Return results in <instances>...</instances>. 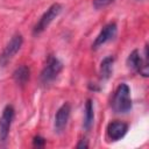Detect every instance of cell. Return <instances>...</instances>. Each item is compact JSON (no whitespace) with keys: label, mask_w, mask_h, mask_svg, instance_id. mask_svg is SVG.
Masks as SVG:
<instances>
[{"label":"cell","mask_w":149,"mask_h":149,"mask_svg":"<svg viewBox=\"0 0 149 149\" xmlns=\"http://www.w3.org/2000/svg\"><path fill=\"white\" fill-rule=\"evenodd\" d=\"M116 33H118V26L115 22H109L105 24L100 30V33L98 34V36L95 37L94 42L92 43V49L97 50L100 47H102L105 43L114 40L116 36Z\"/></svg>","instance_id":"cell-7"},{"label":"cell","mask_w":149,"mask_h":149,"mask_svg":"<svg viewBox=\"0 0 149 149\" xmlns=\"http://www.w3.org/2000/svg\"><path fill=\"white\" fill-rule=\"evenodd\" d=\"M70 113H71V107L68 102L63 104L58 111L56 112V115H55V121H54V128H55V132L57 134H61L64 132V129L66 128V125H68V121L70 119Z\"/></svg>","instance_id":"cell-8"},{"label":"cell","mask_w":149,"mask_h":149,"mask_svg":"<svg viewBox=\"0 0 149 149\" xmlns=\"http://www.w3.org/2000/svg\"><path fill=\"white\" fill-rule=\"evenodd\" d=\"M128 130V125L122 121H111L106 127V135L109 141L121 140Z\"/></svg>","instance_id":"cell-9"},{"label":"cell","mask_w":149,"mask_h":149,"mask_svg":"<svg viewBox=\"0 0 149 149\" xmlns=\"http://www.w3.org/2000/svg\"><path fill=\"white\" fill-rule=\"evenodd\" d=\"M112 108L115 113L119 114L128 113L132 109L130 88L126 83H121L116 87L112 99Z\"/></svg>","instance_id":"cell-1"},{"label":"cell","mask_w":149,"mask_h":149,"mask_svg":"<svg viewBox=\"0 0 149 149\" xmlns=\"http://www.w3.org/2000/svg\"><path fill=\"white\" fill-rule=\"evenodd\" d=\"M127 66L143 77H148V48H144V55L141 57L139 50H133L127 58Z\"/></svg>","instance_id":"cell-4"},{"label":"cell","mask_w":149,"mask_h":149,"mask_svg":"<svg viewBox=\"0 0 149 149\" xmlns=\"http://www.w3.org/2000/svg\"><path fill=\"white\" fill-rule=\"evenodd\" d=\"M87 147H88V143H87V140L86 139L80 140V142L77 144V148H87Z\"/></svg>","instance_id":"cell-15"},{"label":"cell","mask_w":149,"mask_h":149,"mask_svg":"<svg viewBox=\"0 0 149 149\" xmlns=\"http://www.w3.org/2000/svg\"><path fill=\"white\" fill-rule=\"evenodd\" d=\"M113 64H114V58L112 56L105 57L101 63H100V79L101 80H107L112 76L113 72Z\"/></svg>","instance_id":"cell-12"},{"label":"cell","mask_w":149,"mask_h":149,"mask_svg":"<svg viewBox=\"0 0 149 149\" xmlns=\"http://www.w3.org/2000/svg\"><path fill=\"white\" fill-rule=\"evenodd\" d=\"M61 12H62V6L59 3H57V2L52 3L42 14V16L38 19V21L36 22V24L34 26V28H33V35L34 36H37L41 33H43L49 27V24L59 15Z\"/></svg>","instance_id":"cell-3"},{"label":"cell","mask_w":149,"mask_h":149,"mask_svg":"<svg viewBox=\"0 0 149 149\" xmlns=\"http://www.w3.org/2000/svg\"><path fill=\"white\" fill-rule=\"evenodd\" d=\"M29 77H30V70L26 65H21L16 68L15 71L13 72V79L20 86H23L24 84H27V81L29 80Z\"/></svg>","instance_id":"cell-10"},{"label":"cell","mask_w":149,"mask_h":149,"mask_svg":"<svg viewBox=\"0 0 149 149\" xmlns=\"http://www.w3.org/2000/svg\"><path fill=\"white\" fill-rule=\"evenodd\" d=\"M62 70H63L62 62L57 57L50 55L48 57V59H47V62H45L42 71H41V76H40L41 83L43 85L51 84L59 76V73L62 72Z\"/></svg>","instance_id":"cell-2"},{"label":"cell","mask_w":149,"mask_h":149,"mask_svg":"<svg viewBox=\"0 0 149 149\" xmlns=\"http://www.w3.org/2000/svg\"><path fill=\"white\" fill-rule=\"evenodd\" d=\"M22 43H23V37L21 34H15L9 40V42L6 44L2 52L0 54V66H6L12 61V58L21 49Z\"/></svg>","instance_id":"cell-5"},{"label":"cell","mask_w":149,"mask_h":149,"mask_svg":"<svg viewBox=\"0 0 149 149\" xmlns=\"http://www.w3.org/2000/svg\"><path fill=\"white\" fill-rule=\"evenodd\" d=\"M93 121H94L93 102L91 99H87L86 104H85V114H84V122H83V127L86 132H88L91 129V127L93 126Z\"/></svg>","instance_id":"cell-11"},{"label":"cell","mask_w":149,"mask_h":149,"mask_svg":"<svg viewBox=\"0 0 149 149\" xmlns=\"http://www.w3.org/2000/svg\"><path fill=\"white\" fill-rule=\"evenodd\" d=\"M112 2H114V0H93V7L95 9H101L109 6Z\"/></svg>","instance_id":"cell-13"},{"label":"cell","mask_w":149,"mask_h":149,"mask_svg":"<svg viewBox=\"0 0 149 149\" xmlns=\"http://www.w3.org/2000/svg\"><path fill=\"white\" fill-rule=\"evenodd\" d=\"M14 116H15L14 107L12 105L5 106V108L2 109V113L0 115V144L1 146L5 144L8 139Z\"/></svg>","instance_id":"cell-6"},{"label":"cell","mask_w":149,"mask_h":149,"mask_svg":"<svg viewBox=\"0 0 149 149\" xmlns=\"http://www.w3.org/2000/svg\"><path fill=\"white\" fill-rule=\"evenodd\" d=\"M33 144L34 147H43L45 144V140L42 137V136H35L34 140H33Z\"/></svg>","instance_id":"cell-14"}]
</instances>
